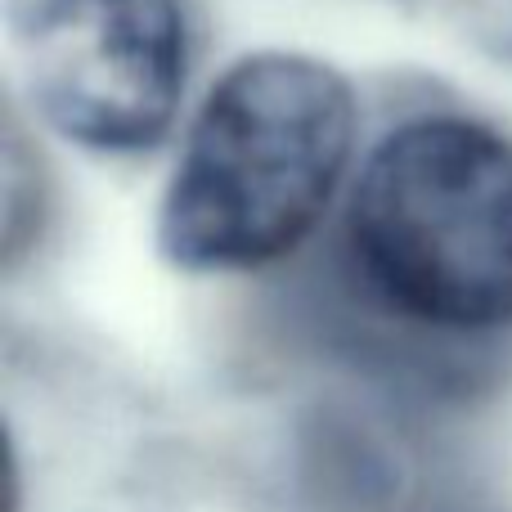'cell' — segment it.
Instances as JSON below:
<instances>
[{
	"mask_svg": "<svg viewBox=\"0 0 512 512\" xmlns=\"http://www.w3.org/2000/svg\"><path fill=\"white\" fill-rule=\"evenodd\" d=\"M355 149V90L306 54H248L203 99L158 207L180 270H261L328 212Z\"/></svg>",
	"mask_w": 512,
	"mask_h": 512,
	"instance_id": "6da1fadb",
	"label": "cell"
},
{
	"mask_svg": "<svg viewBox=\"0 0 512 512\" xmlns=\"http://www.w3.org/2000/svg\"><path fill=\"white\" fill-rule=\"evenodd\" d=\"M346 256L423 328H512V140L468 117L396 126L351 189Z\"/></svg>",
	"mask_w": 512,
	"mask_h": 512,
	"instance_id": "7a4b0ae2",
	"label": "cell"
},
{
	"mask_svg": "<svg viewBox=\"0 0 512 512\" xmlns=\"http://www.w3.org/2000/svg\"><path fill=\"white\" fill-rule=\"evenodd\" d=\"M9 41L36 113L95 153L167 135L189 68L176 0H9Z\"/></svg>",
	"mask_w": 512,
	"mask_h": 512,
	"instance_id": "3957f363",
	"label": "cell"
}]
</instances>
